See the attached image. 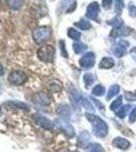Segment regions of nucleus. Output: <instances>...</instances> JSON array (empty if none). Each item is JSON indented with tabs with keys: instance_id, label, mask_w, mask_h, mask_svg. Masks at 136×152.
I'll use <instances>...</instances> for the list:
<instances>
[{
	"instance_id": "nucleus-1",
	"label": "nucleus",
	"mask_w": 136,
	"mask_h": 152,
	"mask_svg": "<svg viewBox=\"0 0 136 152\" xmlns=\"http://www.w3.org/2000/svg\"><path fill=\"white\" fill-rule=\"evenodd\" d=\"M85 117L88 120V122L93 125V133H95L96 137L104 138V137L107 136L109 129H108V125L106 124V122L104 120L93 114H85Z\"/></svg>"
},
{
	"instance_id": "nucleus-2",
	"label": "nucleus",
	"mask_w": 136,
	"mask_h": 152,
	"mask_svg": "<svg viewBox=\"0 0 136 152\" xmlns=\"http://www.w3.org/2000/svg\"><path fill=\"white\" fill-rule=\"evenodd\" d=\"M37 56L44 63H52L55 56V48L52 45H44L38 49Z\"/></svg>"
},
{
	"instance_id": "nucleus-3",
	"label": "nucleus",
	"mask_w": 136,
	"mask_h": 152,
	"mask_svg": "<svg viewBox=\"0 0 136 152\" xmlns=\"http://www.w3.org/2000/svg\"><path fill=\"white\" fill-rule=\"evenodd\" d=\"M52 36L51 28L49 26H39L33 31V39L37 44H44L50 40Z\"/></svg>"
},
{
	"instance_id": "nucleus-4",
	"label": "nucleus",
	"mask_w": 136,
	"mask_h": 152,
	"mask_svg": "<svg viewBox=\"0 0 136 152\" xmlns=\"http://www.w3.org/2000/svg\"><path fill=\"white\" fill-rule=\"evenodd\" d=\"M54 125L58 128L60 131H62L64 135H65L67 138H73L75 136V131H74L73 126L71 125L66 119L64 118H57L54 122Z\"/></svg>"
},
{
	"instance_id": "nucleus-5",
	"label": "nucleus",
	"mask_w": 136,
	"mask_h": 152,
	"mask_svg": "<svg viewBox=\"0 0 136 152\" xmlns=\"http://www.w3.org/2000/svg\"><path fill=\"white\" fill-rule=\"evenodd\" d=\"M8 80L11 84L19 86V85H24L28 80V75L24 72V71L15 70L12 72L8 76Z\"/></svg>"
},
{
	"instance_id": "nucleus-6",
	"label": "nucleus",
	"mask_w": 136,
	"mask_h": 152,
	"mask_svg": "<svg viewBox=\"0 0 136 152\" xmlns=\"http://www.w3.org/2000/svg\"><path fill=\"white\" fill-rule=\"evenodd\" d=\"M32 102L39 107H48L51 104V96L47 92L41 91L34 95Z\"/></svg>"
},
{
	"instance_id": "nucleus-7",
	"label": "nucleus",
	"mask_w": 136,
	"mask_h": 152,
	"mask_svg": "<svg viewBox=\"0 0 136 152\" xmlns=\"http://www.w3.org/2000/svg\"><path fill=\"white\" fill-rule=\"evenodd\" d=\"M96 62V56L93 52H87L79 59V65L83 68L93 67Z\"/></svg>"
},
{
	"instance_id": "nucleus-8",
	"label": "nucleus",
	"mask_w": 136,
	"mask_h": 152,
	"mask_svg": "<svg viewBox=\"0 0 136 152\" xmlns=\"http://www.w3.org/2000/svg\"><path fill=\"white\" fill-rule=\"evenodd\" d=\"M34 121L37 125H39L42 128L46 129V130H52L54 127V123H52L48 118L41 116V115H34Z\"/></svg>"
},
{
	"instance_id": "nucleus-9",
	"label": "nucleus",
	"mask_w": 136,
	"mask_h": 152,
	"mask_svg": "<svg viewBox=\"0 0 136 152\" xmlns=\"http://www.w3.org/2000/svg\"><path fill=\"white\" fill-rule=\"evenodd\" d=\"M100 12V6H99L98 2H91L90 5L86 8V18L90 19H96Z\"/></svg>"
},
{
	"instance_id": "nucleus-10",
	"label": "nucleus",
	"mask_w": 136,
	"mask_h": 152,
	"mask_svg": "<svg viewBox=\"0 0 136 152\" xmlns=\"http://www.w3.org/2000/svg\"><path fill=\"white\" fill-rule=\"evenodd\" d=\"M129 46V43L126 42L124 40L119 41V44L118 46L114 49V54L116 55V57H123V56L126 54V51H127V47Z\"/></svg>"
},
{
	"instance_id": "nucleus-11",
	"label": "nucleus",
	"mask_w": 136,
	"mask_h": 152,
	"mask_svg": "<svg viewBox=\"0 0 136 152\" xmlns=\"http://www.w3.org/2000/svg\"><path fill=\"white\" fill-rule=\"evenodd\" d=\"M113 145L118 149L121 150H126L130 147V142L127 139L121 138V137H117L113 140Z\"/></svg>"
},
{
	"instance_id": "nucleus-12",
	"label": "nucleus",
	"mask_w": 136,
	"mask_h": 152,
	"mask_svg": "<svg viewBox=\"0 0 136 152\" xmlns=\"http://www.w3.org/2000/svg\"><path fill=\"white\" fill-rule=\"evenodd\" d=\"M131 33V29L129 28L121 26V28H114V29L111 31V37L113 38H118V37H125L128 36Z\"/></svg>"
},
{
	"instance_id": "nucleus-13",
	"label": "nucleus",
	"mask_w": 136,
	"mask_h": 152,
	"mask_svg": "<svg viewBox=\"0 0 136 152\" xmlns=\"http://www.w3.org/2000/svg\"><path fill=\"white\" fill-rule=\"evenodd\" d=\"M90 140V133L87 131H82L78 136V145L80 147H87L88 145V142Z\"/></svg>"
},
{
	"instance_id": "nucleus-14",
	"label": "nucleus",
	"mask_w": 136,
	"mask_h": 152,
	"mask_svg": "<svg viewBox=\"0 0 136 152\" xmlns=\"http://www.w3.org/2000/svg\"><path fill=\"white\" fill-rule=\"evenodd\" d=\"M56 114L58 115V116H60L61 118H68L71 114L70 107H69L67 104L58 105L56 109Z\"/></svg>"
},
{
	"instance_id": "nucleus-15",
	"label": "nucleus",
	"mask_w": 136,
	"mask_h": 152,
	"mask_svg": "<svg viewBox=\"0 0 136 152\" xmlns=\"http://www.w3.org/2000/svg\"><path fill=\"white\" fill-rule=\"evenodd\" d=\"M114 65H115V61H114L113 58L105 57L101 60L100 68L101 69H111V68L114 67Z\"/></svg>"
},
{
	"instance_id": "nucleus-16",
	"label": "nucleus",
	"mask_w": 136,
	"mask_h": 152,
	"mask_svg": "<svg viewBox=\"0 0 136 152\" xmlns=\"http://www.w3.org/2000/svg\"><path fill=\"white\" fill-rule=\"evenodd\" d=\"M48 88L52 92H59L62 90V82L59 81L58 79H53L49 82Z\"/></svg>"
},
{
	"instance_id": "nucleus-17",
	"label": "nucleus",
	"mask_w": 136,
	"mask_h": 152,
	"mask_svg": "<svg viewBox=\"0 0 136 152\" xmlns=\"http://www.w3.org/2000/svg\"><path fill=\"white\" fill-rule=\"evenodd\" d=\"M6 2L10 9H12V10H18L24 5V0H6Z\"/></svg>"
},
{
	"instance_id": "nucleus-18",
	"label": "nucleus",
	"mask_w": 136,
	"mask_h": 152,
	"mask_svg": "<svg viewBox=\"0 0 136 152\" xmlns=\"http://www.w3.org/2000/svg\"><path fill=\"white\" fill-rule=\"evenodd\" d=\"M86 152H104V148L99 143H90L86 147Z\"/></svg>"
},
{
	"instance_id": "nucleus-19",
	"label": "nucleus",
	"mask_w": 136,
	"mask_h": 152,
	"mask_svg": "<svg viewBox=\"0 0 136 152\" xmlns=\"http://www.w3.org/2000/svg\"><path fill=\"white\" fill-rule=\"evenodd\" d=\"M74 26H76V28H78L81 31H87V29H90L91 28V24L90 21L85 20V19H81L80 21H78V23H74Z\"/></svg>"
},
{
	"instance_id": "nucleus-20",
	"label": "nucleus",
	"mask_w": 136,
	"mask_h": 152,
	"mask_svg": "<svg viewBox=\"0 0 136 152\" xmlns=\"http://www.w3.org/2000/svg\"><path fill=\"white\" fill-rule=\"evenodd\" d=\"M120 92V86L118 84H114L112 86L110 87L109 89V92H108V96H107V99H111L112 97L116 96Z\"/></svg>"
},
{
	"instance_id": "nucleus-21",
	"label": "nucleus",
	"mask_w": 136,
	"mask_h": 152,
	"mask_svg": "<svg viewBox=\"0 0 136 152\" xmlns=\"http://www.w3.org/2000/svg\"><path fill=\"white\" fill-rule=\"evenodd\" d=\"M105 92H106L105 87L101 84L96 85V86L93 88V90H91V94L95 95V96H102V95L105 94Z\"/></svg>"
},
{
	"instance_id": "nucleus-22",
	"label": "nucleus",
	"mask_w": 136,
	"mask_h": 152,
	"mask_svg": "<svg viewBox=\"0 0 136 152\" xmlns=\"http://www.w3.org/2000/svg\"><path fill=\"white\" fill-rule=\"evenodd\" d=\"M130 109H131V105L130 104L123 105V107H121V109H119L117 112H116V116L121 118V119H124L125 116L127 115V112L129 111Z\"/></svg>"
},
{
	"instance_id": "nucleus-23",
	"label": "nucleus",
	"mask_w": 136,
	"mask_h": 152,
	"mask_svg": "<svg viewBox=\"0 0 136 152\" xmlns=\"http://www.w3.org/2000/svg\"><path fill=\"white\" fill-rule=\"evenodd\" d=\"M67 35L70 39H72L74 41H78L80 39V33L78 31H76V29L74 28H68L67 31Z\"/></svg>"
},
{
	"instance_id": "nucleus-24",
	"label": "nucleus",
	"mask_w": 136,
	"mask_h": 152,
	"mask_svg": "<svg viewBox=\"0 0 136 152\" xmlns=\"http://www.w3.org/2000/svg\"><path fill=\"white\" fill-rule=\"evenodd\" d=\"M83 81H85V87H90V85H93V81H95V78H93V75L90 74V73H85L83 75Z\"/></svg>"
},
{
	"instance_id": "nucleus-25",
	"label": "nucleus",
	"mask_w": 136,
	"mask_h": 152,
	"mask_svg": "<svg viewBox=\"0 0 136 152\" xmlns=\"http://www.w3.org/2000/svg\"><path fill=\"white\" fill-rule=\"evenodd\" d=\"M121 105H122V96H119V97H117V99L114 100L112 104H111L110 109L112 110V111H114V112H117Z\"/></svg>"
},
{
	"instance_id": "nucleus-26",
	"label": "nucleus",
	"mask_w": 136,
	"mask_h": 152,
	"mask_svg": "<svg viewBox=\"0 0 136 152\" xmlns=\"http://www.w3.org/2000/svg\"><path fill=\"white\" fill-rule=\"evenodd\" d=\"M85 50H86V46L83 45V44L79 43V42L73 44V51L76 54H81V53L85 52Z\"/></svg>"
},
{
	"instance_id": "nucleus-27",
	"label": "nucleus",
	"mask_w": 136,
	"mask_h": 152,
	"mask_svg": "<svg viewBox=\"0 0 136 152\" xmlns=\"http://www.w3.org/2000/svg\"><path fill=\"white\" fill-rule=\"evenodd\" d=\"M109 24H112L114 28H121V26H123V21L119 16H116L114 19L109 21Z\"/></svg>"
},
{
	"instance_id": "nucleus-28",
	"label": "nucleus",
	"mask_w": 136,
	"mask_h": 152,
	"mask_svg": "<svg viewBox=\"0 0 136 152\" xmlns=\"http://www.w3.org/2000/svg\"><path fill=\"white\" fill-rule=\"evenodd\" d=\"M125 99H127L128 102H135L136 100V90L135 91H126Z\"/></svg>"
},
{
	"instance_id": "nucleus-29",
	"label": "nucleus",
	"mask_w": 136,
	"mask_h": 152,
	"mask_svg": "<svg viewBox=\"0 0 136 152\" xmlns=\"http://www.w3.org/2000/svg\"><path fill=\"white\" fill-rule=\"evenodd\" d=\"M81 104H82L83 107H85V109L87 110V111H93V104H91L86 99H85V97H82V100H81Z\"/></svg>"
},
{
	"instance_id": "nucleus-30",
	"label": "nucleus",
	"mask_w": 136,
	"mask_h": 152,
	"mask_svg": "<svg viewBox=\"0 0 136 152\" xmlns=\"http://www.w3.org/2000/svg\"><path fill=\"white\" fill-rule=\"evenodd\" d=\"M59 45H60V50H61V54H62L63 57L67 58L68 57V53L66 51V48H65V42L64 41H60L59 42Z\"/></svg>"
},
{
	"instance_id": "nucleus-31",
	"label": "nucleus",
	"mask_w": 136,
	"mask_h": 152,
	"mask_svg": "<svg viewBox=\"0 0 136 152\" xmlns=\"http://www.w3.org/2000/svg\"><path fill=\"white\" fill-rule=\"evenodd\" d=\"M136 120V107H133L132 111L130 112V116H129V123L133 124Z\"/></svg>"
},
{
	"instance_id": "nucleus-32",
	"label": "nucleus",
	"mask_w": 136,
	"mask_h": 152,
	"mask_svg": "<svg viewBox=\"0 0 136 152\" xmlns=\"http://www.w3.org/2000/svg\"><path fill=\"white\" fill-rule=\"evenodd\" d=\"M123 6H124L123 2L116 1V12H117V13H120V12L122 11V9H123Z\"/></svg>"
},
{
	"instance_id": "nucleus-33",
	"label": "nucleus",
	"mask_w": 136,
	"mask_h": 152,
	"mask_svg": "<svg viewBox=\"0 0 136 152\" xmlns=\"http://www.w3.org/2000/svg\"><path fill=\"white\" fill-rule=\"evenodd\" d=\"M113 0H103L102 1V5L105 9H108L111 7V4H112Z\"/></svg>"
},
{
	"instance_id": "nucleus-34",
	"label": "nucleus",
	"mask_w": 136,
	"mask_h": 152,
	"mask_svg": "<svg viewBox=\"0 0 136 152\" xmlns=\"http://www.w3.org/2000/svg\"><path fill=\"white\" fill-rule=\"evenodd\" d=\"M93 99V102H95V104L99 107V109H100V110H103V111L105 110V107H104V105L102 104V102H99V100H96V99Z\"/></svg>"
},
{
	"instance_id": "nucleus-35",
	"label": "nucleus",
	"mask_w": 136,
	"mask_h": 152,
	"mask_svg": "<svg viewBox=\"0 0 136 152\" xmlns=\"http://www.w3.org/2000/svg\"><path fill=\"white\" fill-rule=\"evenodd\" d=\"M129 14L131 16H133V18H134V16H136V7L135 6H129Z\"/></svg>"
},
{
	"instance_id": "nucleus-36",
	"label": "nucleus",
	"mask_w": 136,
	"mask_h": 152,
	"mask_svg": "<svg viewBox=\"0 0 136 152\" xmlns=\"http://www.w3.org/2000/svg\"><path fill=\"white\" fill-rule=\"evenodd\" d=\"M75 7H76V2H73L71 5H69V7L67 8V10H66V12H67V13H69V12H72L74 9H75Z\"/></svg>"
},
{
	"instance_id": "nucleus-37",
	"label": "nucleus",
	"mask_w": 136,
	"mask_h": 152,
	"mask_svg": "<svg viewBox=\"0 0 136 152\" xmlns=\"http://www.w3.org/2000/svg\"><path fill=\"white\" fill-rule=\"evenodd\" d=\"M130 54H131V56H132V58L134 59V61L136 62V47L131 49V50H130Z\"/></svg>"
},
{
	"instance_id": "nucleus-38",
	"label": "nucleus",
	"mask_w": 136,
	"mask_h": 152,
	"mask_svg": "<svg viewBox=\"0 0 136 152\" xmlns=\"http://www.w3.org/2000/svg\"><path fill=\"white\" fill-rule=\"evenodd\" d=\"M70 1L71 0H62V2H61V6L63 7H66V6H68L69 5V3H70Z\"/></svg>"
},
{
	"instance_id": "nucleus-39",
	"label": "nucleus",
	"mask_w": 136,
	"mask_h": 152,
	"mask_svg": "<svg viewBox=\"0 0 136 152\" xmlns=\"http://www.w3.org/2000/svg\"><path fill=\"white\" fill-rule=\"evenodd\" d=\"M3 73H4L3 66H2V65H0V76H1V75H3Z\"/></svg>"
},
{
	"instance_id": "nucleus-40",
	"label": "nucleus",
	"mask_w": 136,
	"mask_h": 152,
	"mask_svg": "<svg viewBox=\"0 0 136 152\" xmlns=\"http://www.w3.org/2000/svg\"><path fill=\"white\" fill-rule=\"evenodd\" d=\"M58 152H70L68 150V149H66V148H63V149H61V150H59Z\"/></svg>"
},
{
	"instance_id": "nucleus-41",
	"label": "nucleus",
	"mask_w": 136,
	"mask_h": 152,
	"mask_svg": "<svg viewBox=\"0 0 136 152\" xmlns=\"http://www.w3.org/2000/svg\"><path fill=\"white\" fill-rule=\"evenodd\" d=\"M116 1H121V2H123V0H116Z\"/></svg>"
},
{
	"instance_id": "nucleus-42",
	"label": "nucleus",
	"mask_w": 136,
	"mask_h": 152,
	"mask_svg": "<svg viewBox=\"0 0 136 152\" xmlns=\"http://www.w3.org/2000/svg\"><path fill=\"white\" fill-rule=\"evenodd\" d=\"M0 7H1V1H0Z\"/></svg>"
},
{
	"instance_id": "nucleus-43",
	"label": "nucleus",
	"mask_w": 136,
	"mask_h": 152,
	"mask_svg": "<svg viewBox=\"0 0 136 152\" xmlns=\"http://www.w3.org/2000/svg\"><path fill=\"white\" fill-rule=\"evenodd\" d=\"M73 152H78V151H73Z\"/></svg>"
}]
</instances>
